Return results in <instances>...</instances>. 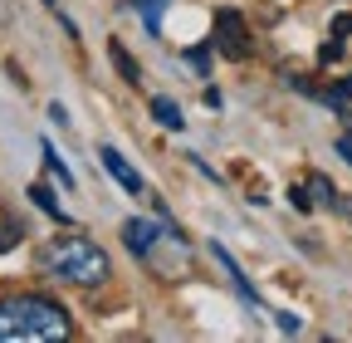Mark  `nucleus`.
Returning <instances> with one entry per match:
<instances>
[{
  "mask_svg": "<svg viewBox=\"0 0 352 343\" xmlns=\"http://www.w3.org/2000/svg\"><path fill=\"white\" fill-rule=\"evenodd\" d=\"M69 314L50 294H6L0 299V343H44L69 338Z\"/></svg>",
  "mask_w": 352,
  "mask_h": 343,
  "instance_id": "1",
  "label": "nucleus"
},
{
  "mask_svg": "<svg viewBox=\"0 0 352 343\" xmlns=\"http://www.w3.org/2000/svg\"><path fill=\"white\" fill-rule=\"evenodd\" d=\"M39 265H44V275H54L64 284H78V289H94V284H103L113 275L108 250L94 245L88 236H54L39 250Z\"/></svg>",
  "mask_w": 352,
  "mask_h": 343,
  "instance_id": "2",
  "label": "nucleus"
},
{
  "mask_svg": "<svg viewBox=\"0 0 352 343\" xmlns=\"http://www.w3.org/2000/svg\"><path fill=\"white\" fill-rule=\"evenodd\" d=\"M215 50L226 54V59H250V54H254L240 10H220V15H215Z\"/></svg>",
  "mask_w": 352,
  "mask_h": 343,
  "instance_id": "3",
  "label": "nucleus"
},
{
  "mask_svg": "<svg viewBox=\"0 0 352 343\" xmlns=\"http://www.w3.org/2000/svg\"><path fill=\"white\" fill-rule=\"evenodd\" d=\"M98 162H103V172H108V177H113V182H118L122 191L142 196V177H138V172L127 167V157H122L118 147H108V143H103V147H98Z\"/></svg>",
  "mask_w": 352,
  "mask_h": 343,
  "instance_id": "4",
  "label": "nucleus"
},
{
  "mask_svg": "<svg viewBox=\"0 0 352 343\" xmlns=\"http://www.w3.org/2000/svg\"><path fill=\"white\" fill-rule=\"evenodd\" d=\"M157 221H147V216H132V221H122V240H127V250L132 255H152V245H157Z\"/></svg>",
  "mask_w": 352,
  "mask_h": 343,
  "instance_id": "5",
  "label": "nucleus"
},
{
  "mask_svg": "<svg viewBox=\"0 0 352 343\" xmlns=\"http://www.w3.org/2000/svg\"><path fill=\"white\" fill-rule=\"evenodd\" d=\"M210 255H215V260H220V270H226L230 275V284L240 289V299H245V304H259V294H254V284L240 275V265H235V255L226 250V245H210Z\"/></svg>",
  "mask_w": 352,
  "mask_h": 343,
  "instance_id": "6",
  "label": "nucleus"
},
{
  "mask_svg": "<svg viewBox=\"0 0 352 343\" xmlns=\"http://www.w3.org/2000/svg\"><path fill=\"white\" fill-rule=\"evenodd\" d=\"M30 201H34V206H39V211H44L50 221H69V216H64V206L54 201V191L44 187V182H34V187H30Z\"/></svg>",
  "mask_w": 352,
  "mask_h": 343,
  "instance_id": "7",
  "label": "nucleus"
},
{
  "mask_svg": "<svg viewBox=\"0 0 352 343\" xmlns=\"http://www.w3.org/2000/svg\"><path fill=\"white\" fill-rule=\"evenodd\" d=\"M132 6H138V15H142L147 34H162V15H166L171 0H132Z\"/></svg>",
  "mask_w": 352,
  "mask_h": 343,
  "instance_id": "8",
  "label": "nucleus"
},
{
  "mask_svg": "<svg viewBox=\"0 0 352 343\" xmlns=\"http://www.w3.org/2000/svg\"><path fill=\"white\" fill-rule=\"evenodd\" d=\"M108 54H113V64H118V74L127 79V83H142V74H138V64H132V54L118 45V39H108Z\"/></svg>",
  "mask_w": 352,
  "mask_h": 343,
  "instance_id": "9",
  "label": "nucleus"
},
{
  "mask_svg": "<svg viewBox=\"0 0 352 343\" xmlns=\"http://www.w3.org/2000/svg\"><path fill=\"white\" fill-rule=\"evenodd\" d=\"M39 152H44V167H50V172H54V177H59V182H64V187L74 191V172H69V162H64V157L54 152V143H44Z\"/></svg>",
  "mask_w": 352,
  "mask_h": 343,
  "instance_id": "10",
  "label": "nucleus"
},
{
  "mask_svg": "<svg viewBox=\"0 0 352 343\" xmlns=\"http://www.w3.org/2000/svg\"><path fill=\"white\" fill-rule=\"evenodd\" d=\"M152 118L162 123V127H182L186 118H182V108H176L171 98H152Z\"/></svg>",
  "mask_w": 352,
  "mask_h": 343,
  "instance_id": "11",
  "label": "nucleus"
},
{
  "mask_svg": "<svg viewBox=\"0 0 352 343\" xmlns=\"http://www.w3.org/2000/svg\"><path fill=\"white\" fill-rule=\"evenodd\" d=\"M308 191H314L323 206H338V196H333V182H328V177H314V182H308Z\"/></svg>",
  "mask_w": 352,
  "mask_h": 343,
  "instance_id": "12",
  "label": "nucleus"
},
{
  "mask_svg": "<svg viewBox=\"0 0 352 343\" xmlns=\"http://www.w3.org/2000/svg\"><path fill=\"white\" fill-rule=\"evenodd\" d=\"M20 236H25V231H20L15 221H0V250H15V245H20Z\"/></svg>",
  "mask_w": 352,
  "mask_h": 343,
  "instance_id": "13",
  "label": "nucleus"
},
{
  "mask_svg": "<svg viewBox=\"0 0 352 343\" xmlns=\"http://www.w3.org/2000/svg\"><path fill=\"white\" fill-rule=\"evenodd\" d=\"M318 59H323V64H338V59H342V39H338V34L328 39L323 50H318Z\"/></svg>",
  "mask_w": 352,
  "mask_h": 343,
  "instance_id": "14",
  "label": "nucleus"
},
{
  "mask_svg": "<svg viewBox=\"0 0 352 343\" xmlns=\"http://www.w3.org/2000/svg\"><path fill=\"white\" fill-rule=\"evenodd\" d=\"M289 201H294V211H303V216H308V211H314V196H308L303 187H294V191H289Z\"/></svg>",
  "mask_w": 352,
  "mask_h": 343,
  "instance_id": "15",
  "label": "nucleus"
},
{
  "mask_svg": "<svg viewBox=\"0 0 352 343\" xmlns=\"http://www.w3.org/2000/svg\"><path fill=\"white\" fill-rule=\"evenodd\" d=\"M333 34L347 39V34H352V15H333Z\"/></svg>",
  "mask_w": 352,
  "mask_h": 343,
  "instance_id": "16",
  "label": "nucleus"
},
{
  "mask_svg": "<svg viewBox=\"0 0 352 343\" xmlns=\"http://www.w3.org/2000/svg\"><path fill=\"white\" fill-rule=\"evenodd\" d=\"M186 59H191V64H196V69H201V74H206V69H210V54H206V50H191V54H186Z\"/></svg>",
  "mask_w": 352,
  "mask_h": 343,
  "instance_id": "17",
  "label": "nucleus"
},
{
  "mask_svg": "<svg viewBox=\"0 0 352 343\" xmlns=\"http://www.w3.org/2000/svg\"><path fill=\"white\" fill-rule=\"evenodd\" d=\"M274 319H279V329H284V333H298V319H294V314H284V309H279Z\"/></svg>",
  "mask_w": 352,
  "mask_h": 343,
  "instance_id": "18",
  "label": "nucleus"
},
{
  "mask_svg": "<svg viewBox=\"0 0 352 343\" xmlns=\"http://www.w3.org/2000/svg\"><path fill=\"white\" fill-rule=\"evenodd\" d=\"M338 152H342V162L352 167V133H342V138H338Z\"/></svg>",
  "mask_w": 352,
  "mask_h": 343,
  "instance_id": "19",
  "label": "nucleus"
},
{
  "mask_svg": "<svg viewBox=\"0 0 352 343\" xmlns=\"http://www.w3.org/2000/svg\"><path fill=\"white\" fill-rule=\"evenodd\" d=\"M338 211H347V216H352V201H338Z\"/></svg>",
  "mask_w": 352,
  "mask_h": 343,
  "instance_id": "20",
  "label": "nucleus"
}]
</instances>
